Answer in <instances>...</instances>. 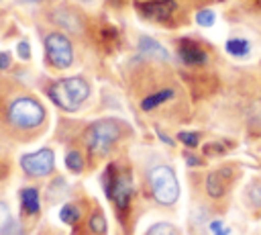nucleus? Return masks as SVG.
I'll return each mask as SVG.
<instances>
[{
  "instance_id": "nucleus-1",
  "label": "nucleus",
  "mask_w": 261,
  "mask_h": 235,
  "mask_svg": "<svg viewBox=\"0 0 261 235\" xmlns=\"http://www.w3.org/2000/svg\"><path fill=\"white\" fill-rule=\"evenodd\" d=\"M49 96H51V100L61 110L73 112V110H77L88 100V96H90V84L84 78H80V76L63 78V80L55 82L49 88Z\"/></svg>"
},
{
  "instance_id": "nucleus-6",
  "label": "nucleus",
  "mask_w": 261,
  "mask_h": 235,
  "mask_svg": "<svg viewBox=\"0 0 261 235\" xmlns=\"http://www.w3.org/2000/svg\"><path fill=\"white\" fill-rule=\"evenodd\" d=\"M53 166H55V155L47 147L39 149V151H33V153H27V155L20 157V168L24 170V174H29L33 178L51 174Z\"/></svg>"
},
{
  "instance_id": "nucleus-20",
  "label": "nucleus",
  "mask_w": 261,
  "mask_h": 235,
  "mask_svg": "<svg viewBox=\"0 0 261 235\" xmlns=\"http://www.w3.org/2000/svg\"><path fill=\"white\" fill-rule=\"evenodd\" d=\"M0 235H22V229H20V225L16 221L8 219L6 223L0 225Z\"/></svg>"
},
{
  "instance_id": "nucleus-22",
  "label": "nucleus",
  "mask_w": 261,
  "mask_h": 235,
  "mask_svg": "<svg viewBox=\"0 0 261 235\" xmlns=\"http://www.w3.org/2000/svg\"><path fill=\"white\" fill-rule=\"evenodd\" d=\"M249 200H251L255 206L261 208V182L251 184V188H249Z\"/></svg>"
},
{
  "instance_id": "nucleus-23",
  "label": "nucleus",
  "mask_w": 261,
  "mask_h": 235,
  "mask_svg": "<svg viewBox=\"0 0 261 235\" xmlns=\"http://www.w3.org/2000/svg\"><path fill=\"white\" fill-rule=\"evenodd\" d=\"M208 231L212 235H228V227L222 221H210L208 223Z\"/></svg>"
},
{
  "instance_id": "nucleus-30",
  "label": "nucleus",
  "mask_w": 261,
  "mask_h": 235,
  "mask_svg": "<svg viewBox=\"0 0 261 235\" xmlns=\"http://www.w3.org/2000/svg\"><path fill=\"white\" fill-rule=\"evenodd\" d=\"M80 2H94V0H80Z\"/></svg>"
},
{
  "instance_id": "nucleus-16",
  "label": "nucleus",
  "mask_w": 261,
  "mask_h": 235,
  "mask_svg": "<svg viewBox=\"0 0 261 235\" xmlns=\"http://www.w3.org/2000/svg\"><path fill=\"white\" fill-rule=\"evenodd\" d=\"M59 219H61L63 223H67V225H73V223H77V219H80V208L73 206V204H65V206L59 210Z\"/></svg>"
},
{
  "instance_id": "nucleus-12",
  "label": "nucleus",
  "mask_w": 261,
  "mask_h": 235,
  "mask_svg": "<svg viewBox=\"0 0 261 235\" xmlns=\"http://www.w3.org/2000/svg\"><path fill=\"white\" fill-rule=\"evenodd\" d=\"M139 53L149 57V59H155V61H169L167 49L159 41H155L151 37H141L139 39Z\"/></svg>"
},
{
  "instance_id": "nucleus-13",
  "label": "nucleus",
  "mask_w": 261,
  "mask_h": 235,
  "mask_svg": "<svg viewBox=\"0 0 261 235\" xmlns=\"http://www.w3.org/2000/svg\"><path fill=\"white\" fill-rule=\"evenodd\" d=\"M226 51L234 57H247L251 53V43L243 37H234V39L226 41Z\"/></svg>"
},
{
  "instance_id": "nucleus-7",
  "label": "nucleus",
  "mask_w": 261,
  "mask_h": 235,
  "mask_svg": "<svg viewBox=\"0 0 261 235\" xmlns=\"http://www.w3.org/2000/svg\"><path fill=\"white\" fill-rule=\"evenodd\" d=\"M177 10L175 0H147L137 4V12L155 22H167Z\"/></svg>"
},
{
  "instance_id": "nucleus-4",
  "label": "nucleus",
  "mask_w": 261,
  "mask_h": 235,
  "mask_svg": "<svg viewBox=\"0 0 261 235\" xmlns=\"http://www.w3.org/2000/svg\"><path fill=\"white\" fill-rule=\"evenodd\" d=\"M149 186L151 194L161 204H173L179 196V184L171 168L167 166H155L149 172Z\"/></svg>"
},
{
  "instance_id": "nucleus-14",
  "label": "nucleus",
  "mask_w": 261,
  "mask_h": 235,
  "mask_svg": "<svg viewBox=\"0 0 261 235\" xmlns=\"http://www.w3.org/2000/svg\"><path fill=\"white\" fill-rule=\"evenodd\" d=\"M169 98H173V90H169V88L159 90V92H155V94H149V96L141 102V108H143V110H153L155 106H159L161 102H165V100H169Z\"/></svg>"
},
{
  "instance_id": "nucleus-27",
  "label": "nucleus",
  "mask_w": 261,
  "mask_h": 235,
  "mask_svg": "<svg viewBox=\"0 0 261 235\" xmlns=\"http://www.w3.org/2000/svg\"><path fill=\"white\" fill-rule=\"evenodd\" d=\"M10 67V53L2 51L0 53V69H8Z\"/></svg>"
},
{
  "instance_id": "nucleus-17",
  "label": "nucleus",
  "mask_w": 261,
  "mask_h": 235,
  "mask_svg": "<svg viewBox=\"0 0 261 235\" xmlns=\"http://www.w3.org/2000/svg\"><path fill=\"white\" fill-rule=\"evenodd\" d=\"M65 166H67L71 172H82V170H84V159H82V155H80L77 151H69V153L65 155Z\"/></svg>"
},
{
  "instance_id": "nucleus-11",
  "label": "nucleus",
  "mask_w": 261,
  "mask_h": 235,
  "mask_svg": "<svg viewBox=\"0 0 261 235\" xmlns=\"http://www.w3.org/2000/svg\"><path fill=\"white\" fill-rule=\"evenodd\" d=\"M230 174H232L230 168H222V170H216V172H212V174L208 176V180H206V190H208V194H210L212 198H218V196L224 194V190H226V186H228V182H230Z\"/></svg>"
},
{
  "instance_id": "nucleus-21",
  "label": "nucleus",
  "mask_w": 261,
  "mask_h": 235,
  "mask_svg": "<svg viewBox=\"0 0 261 235\" xmlns=\"http://www.w3.org/2000/svg\"><path fill=\"white\" fill-rule=\"evenodd\" d=\"M90 229H92L94 233H98V235L106 233V219H104L102 215H92V217H90Z\"/></svg>"
},
{
  "instance_id": "nucleus-5",
  "label": "nucleus",
  "mask_w": 261,
  "mask_h": 235,
  "mask_svg": "<svg viewBox=\"0 0 261 235\" xmlns=\"http://www.w3.org/2000/svg\"><path fill=\"white\" fill-rule=\"evenodd\" d=\"M45 53H47V61L57 69H65L73 61L71 41L59 31H53L45 37Z\"/></svg>"
},
{
  "instance_id": "nucleus-8",
  "label": "nucleus",
  "mask_w": 261,
  "mask_h": 235,
  "mask_svg": "<svg viewBox=\"0 0 261 235\" xmlns=\"http://www.w3.org/2000/svg\"><path fill=\"white\" fill-rule=\"evenodd\" d=\"M51 18H53L55 25H59L61 29H65V31H69V33H82V29H84V18H82V14H80L75 8L67 6V4L57 6V8L51 12Z\"/></svg>"
},
{
  "instance_id": "nucleus-10",
  "label": "nucleus",
  "mask_w": 261,
  "mask_h": 235,
  "mask_svg": "<svg viewBox=\"0 0 261 235\" xmlns=\"http://www.w3.org/2000/svg\"><path fill=\"white\" fill-rule=\"evenodd\" d=\"M177 55L188 65H202V63L208 61L206 51L198 43H194V41H181L179 43V49H177Z\"/></svg>"
},
{
  "instance_id": "nucleus-9",
  "label": "nucleus",
  "mask_w": 261,
  "mask_h": 235,
  "mask_svg": "<svg viewBox=\"0 0 261 235\" xmlns=\"http://www.w3.org/2000/svg\"><path fill=\"white\" fill-rule=\"evenodd\" d=\"M130 194H133V184H130V178H128L126 174L110 176L108 196L116 202V206H118V208H126V206H128Z\"/></svg>"
},
{
  "instance_id": "nucleus-2",
  "label": "nucleus",
  "mask_w": 261,
  "mask_h": 235,
  "mask_svg": "<svg viewBox=\"0 0 261 235\" xmlns=\"http://www.w3.org/2000/svg\"><path fill=\"white\" fill-rule=\"evenodd\" d=\"M6 119L16 129H37L45 121V108L33 96H18L10 102Z\"/></svg>"
},
{
  "instance_id": "nucleus-3",
  "label": "nucleus",
  "mask_w": 261,
  "mask_h": 235,
  "mask_svg": "<svg viewBox=\"0 0 261 235\" xmlns=\"http://www.w3.org/2000/svg\"><path fill=\"white\" fill-rule=\"evenodd\" d=\"M122 135V125L116 119H102L90 125L86 133V145L94 155H106Z\"/></svg>"
},
{
  "instance_id": "nucleus-29",
  "label": "nucleus",
  "mask_w": 261,
  "mask_h": 235,
  "mask_svg": "<svg viewBox=\"0 0 261 235\" xmlns=\"http://www.w3.org/2000/svg\"><path fill=\"white\" fill-rule=\"evenodd\" d=\"M24 2H33L35 4V2H43V0H24Z\"/></svg>"
},
{
  "instance_id": "nucleus-18",
  "label": "nucleus",
  "mask_w": 261,
  "mask_h": 235,
  "mask_svg": "<svg viewBox=\"0 0 261 235\" xmlns=\"http://www.w3.org/2000/svg\"><path fill=\"white\" fill-rule=\"evenodd\" d=\"M147 235H177V229L169 223H157L147 231Z\"/></svg>"
},
{
  "instance_id": "nucleus-25",
  "label": "nucleus",
  "mask_w": 261,
  "mask_h": 235,
  "mask_svg": "<svg viewBox=\"0 0 261 235\" xmlns=\"http://www.w3.org/2000/svg\"><path fill=\"white\" fill-rule=\"evenodd\" d=\"M251 119L255 125H261V100H257L253 106H251Z\"/></svg>"
},
{
  "instance_id": "nucleus-19",
  "label": "nucleus",
  "mask_w": 261,
  "mask_h": 235,
  "mask_svg": "<svg viewBox=\"0 0 261 235\" xmlns=\"http://www.w3.org/2000/svg\"><path fill=\"white\" fill-rule=\"evenodd\" d=\"M216 20V14L210 10V8H204V10H198L196 14V22L202 25V27H212Z\"/></svg>"
},
{
  "instance_id": "nucleus-24",
  "label": "nucleus",
  "mask_w": 261,
  "mask_h": 235,
  "mask_svg": "<svg viewBox=\"0 0 261 235\" xmlns=\"http://www.w3.org/2000/svg\"><path fill=\"white\" fill-rule=\"evenodd\" d=\"M177 137H179V141H181V143H186L188 147H196V145H198V141H200L198 133H186V131H184V133H179Z\"/></svg>"
},
{
  "instance_id": "nucleus-26",
  "label": "nucleus",
  "mask_w": 261,
  "mask_h": 235,
  "mask_svg": "<svg viewBox=\"0 0 261 235\" xmlns=\"http://www.w3.org/2000/svg\"><path fill=\"white\" fill-rule=\"evenodd\" d=\"M18 55H20L22 59H29V57H31V45H29L27 41H20V43H18Z\"/></svg>"
},
{
  "instance_id": "nucleus-28",
  "label": "nucleus",
  "mask_w": 261,
  "mask_h": 235,
  "mask_svg": "<svg viewBox=\"0 0 261 235\" xmlns=\"http://www.w3.org/2000/svg\"><path fill=\"white\" fill-rule=\"evenodd\" d=\"M8 219H10V215H8V208H6V206L0 202V225H2V223H6Z\"/></svg>"
},
{
  "instance_id": "nucleus-15",
  "label": "nucleus",
  "mask_w": 261,
  "mask_h": 235,
  "mask_svg": "<svg viewBox=\"0 0 261 235\" xmlns=\"http://www.w3.org/2000/svg\"><path fill=\"white\" fill-rule=\"evenodd\" d=\"M20 200H22V208L29 215H35L39 210V192L35 188H24L20 192Z\"/></svg>"
}]
</instances>
